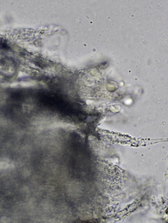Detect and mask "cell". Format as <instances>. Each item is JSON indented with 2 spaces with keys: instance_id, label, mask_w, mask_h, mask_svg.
I'll return each instance as SVG.
<instances>
[{
  "instance_id": "obj_1",
  "label": "cell",
  "mask_w": 168,
  "mask_h": 223,
  "mask_svg": "<svg viewBox=\"0 0 168 223\" xmlns=\"http://www.w3.org/2000/svg\"><path fill=\"white\" fill-rule=\"evenodd\" d=\"M1 47L3 49L8 50L9 47L7 42L3 39H1Z\"/></svg>"
}]
</instances>
